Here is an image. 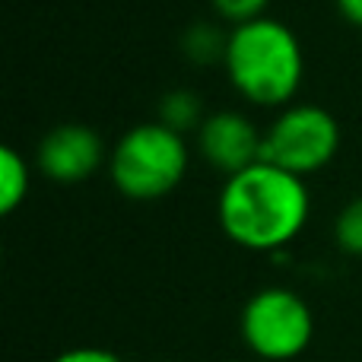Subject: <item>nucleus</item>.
<instances>
[{"mask_svg": "<svg viewBox=\"0 0 362 362\" xmlns=\"http://www.w3.org/2000/svg\"><path fill=\"white\" fill-rule=\"evenodd\" d=\"M312 213L305 178L257 159L255 165L226 175L216 216L226 238L245 251H280L302 235Z\"/></svg>", "mask_w": 362, "mask_h": 362, "instance_id": "obj_1", "label": "nucleus"}, {"mask_svg": "<svg viewBox=\"0 0 362 362\" xmlns=\"http://www.w3.org/2000/svg\"><path fill=\"white\" fill-rule=\"evenodd\" d=\"M223 67L229 83L245 102L261 108L293 105L305 76L302 42L280 19H251L232 25Z\"/></svg>", "mask_w": 362, "mask_h": 362, "instance_id": "obj_2", "label": "nucleus"}, {"mask_svg": "<svg viewBox=\"0 0 362 362\" xmlns=\"http://www.w3.org/2000/svg\"><path fill=\"white\" fill-rule=\"evenodd\" d=\"M185 134L165 127L163 121H146L121 134L108 156L112 181L131 200H156L172 194L187 175Z\"/></svg>", "mask_w": 362, "mask_h": 362, "instance_id": "obj_3", "label": "nucleus"}, {"mask_svg": "<svg viewBox=\"0 0 362 362\" xmlns=\"http://www.w3.org/2000/svg\"><path fill=\"white\" fill-rule=\"evenodd\" d=\"M242 340L257 359L289 362L308 350L315 337V315L299 293L283 286L257 289L242 308Z\"/></svg>", "mask_w": 362, "mask_h": 362, "instance_id": "obj_4", "label": "nucleus"}, {"mask_svg": "<svg viewBox=\"0 0 362 362\" xmlns=\"http://www.w3.org/2000/svg\"><path fill=\"white\" fill-rule=\"evenodd\" d=\"M340 150V124L327 108L312 102L283 105L274 124L264 131V156L267 163L308 178L334 163Z\"/></svg>", "mask_w": 362, "mask_h": 362, "instance_id": "obj_5", "label": "nucleus"}, {"mask_svg": "<svg viewBox=\"0 0 362 362\" xmlns=\"http://www.w3.org/2000/svg\"><path fill=\"white\" fill-rule=\"evenodd\" d=\"M108 156L112 153H105L102 137L89 124H61L42 137L35 163L54 185H80L93 178Z\"/></svg>", "mask_w": 362, "mask_h": 362, "instance_id": "obj_6", "label": "nucleus"}, {"mask_svg": "<svg viewBox=\"0 0 362 362\" xmlns=\"http://www.w3.org/2000/svg\"><path fill=\"white\" fill-rule=\"evenodd\" d=\"M197 150L213 169L235 175L264 156V131L242 112H213L197 131Z\"/></svg>", "mask_w": 362, "mask_h": 362, "instance_id": "obj_7", "label": "nucleus"}, {"mask_svg": "<svg viewBox=\"0 0 362 362\" xmlns=\"http://www.w3.org/2000/svg\"><path fill=\"white\" fill-rule=\"evenodd\" d=\"M29 187H32V172L25 156L19 150H13V146H4L0 150V210L4 213L19 210V204L29 197Z\"/></svg>", "mask_w": 362, "mask_h": 362, "instance_id": "obj_8", "label": "nucleus"}, {"mask_svg": "<svg viewBox=\"0 0 362 362\" xmlns=\"http://www.w3.org/2000/svg\"><path fill=\"white\" fill-rule=\"evenodd\" d=\"M204 118H206L204 102H200V95H194L191 89H172V93H165L163 102H159V121L178 134H191V131L197 134Z\"/></svg>", "mask_w": 362, "mask_h": 362, "instance_id": "obj_9", "label": "nucleus"}, {"mask_svg": "<svg viewBox=\"0 0 362 362\" xmlns=\"http://www.w3.org/2000/svg\"><path fill=\"white\" fill-rule=\"evenodd\" d=\"M185 54L187 61L194 64H223L226 57V45H229V32H223L219 25H210V23H200V25H191L185 35Z\"/></svg>", "mask_w": 362, "mask_h": 362, "instance_id": "obj_10", "label": "nucleus"}, {"mask_svg": "<svg viewBox=\"0 0 362 362\" xmlns=\"http://www.w3.org/2000/svg\"><path fill=\"white\" fill-rule=\"evenodd\" d=\"M334 238H337V248L344 255L362 257V197H353L340 210L337 226H334Z\"/></svg>", "mask_w": 362, "mask_h": 362, "instance_id": "obj_11", "label": "nucleus"}, {"mask_svg": "<svg viewBox=\"0 0 362 362\" xmlns=\"http://www.w3.org/2000/svg\"><path fill=\"white\" fill-rule=\"evenodd\" d=\"M213 10H216V16L223 19V23L232 25H242V23H251V19H261L267 16V6L270 0H210Z\"/></svg>", "mask_w": 362, "mask_h": 362, "instance_id": "obj_12", "label": "nucleus"}, {"mask_svg": "<svg viewBox=\"0 0 362 362\" xmlns=\"http://www.w3.org/2000/svg\"><path fill=\"white\" fill-rule=\"evenodd\" d=\"M51 362H124V359L112 350H102V346H74V350L57 353Z\"/></svg>", "mask_w": 362, "mask_h": 362, "instance_id": "obj_13", "label": "nucleus"}, {"mask_svg": "<svg viewBox=\"0 0 362 362\" xmlns=\"http://www.w3.org/2000/svg\"><path fill=\"white\" fill-rule=\"evenodd\" d=\"M337 10L344 13L346 23L362 25V0H337Z\"/></svg>", "mask_w": 362, "mask_h": 362, "instance_id": "obj_14", "label": "nucleus"}, {"mask_svg": "<svg viewBox=\"0 0 362 362\" xmlns=\"http://www.w3.org/2000/svg\"><path fill=\"white\" fill-rule=\"evenodd\" d=\"M159 362H175V359H159Z\"/></svg>", "mask_w": 362, "mask_h": 362, "instance_id": "obj_15", "label": "nucleus"}]
</instances>
